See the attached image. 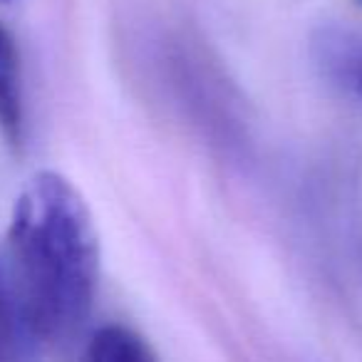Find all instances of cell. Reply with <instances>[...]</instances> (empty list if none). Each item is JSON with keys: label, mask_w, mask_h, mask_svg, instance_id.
<instances>
[{"label": "cell", "mask_w": 362, "mask_h": 362, "mask_svg": "<svg viewBox=\"0 0 362 362\" xmlns=\"http://www.w3.org/2000/svg\"><path fill=\"white\" fill-rule=\"evenodd\" d=\"M33 337L13 288L11 273L0 263V362H30Z\"/></svg>", "instance_id": "3"}, {"label": "cell", "mask_w": 362, "mask_h": 362, "mask_svg": "<svg viewBox=\"0 0 362 362\" xmlns=\"http://www.w3.org/2000/svg\"><path fill=\"white\" fill-rule=\"evenodd\" d=\"M0 3H11V0H0Z\"/></svg>", "instance_id": "6"}, {"label": "cell", "mask_w": 362, "mask_h": 362, "mask_svg": "<svg viewBox=\"0 0 362 362\" xmlns=\"http://www.w3.org/2000/svg\"><path fill=\"white\" fill-rule=\"evenodd\" d=\"M320 50L327 72L362 97V37L352 33H327Z\"/></svg>", "instance_id": "5"}, {"label": "cell", "mask_w": 362, "mask_h": 362, "mask_svg": "<svg viewBox=\"0 0 362 362\" xmlns=\"http://www.w3.org/2000/svg\"><path fill=\"white\" fill-rule=\"evenodd\" d=\"M0 132L11 144H21L25 134L21 57L16 40L3 25H0Z\"/></svg>", "instance_id": "2"}, {"label": "cell", "mask_w": 362, "mask_h": 362, "mask_svg": "<svg viewBox=\"0 0 362 362\" xmlns=\"http://www.w3.org/2000/svg\"><path fill=\"white\" fill-rule=\"evenodd\" d=\"M11 281L33 337L65 342L85 325L100 276L90 209L55 171H40L18 194L8 228Z\"/></svg>", "instance_id": "1"}, {"label": "cell", "mask_w": 362, "mask_h": 362, "mask_svg": "<svg viewBox=\"0 0 362 362\" xmlns=\"http://www.w3.org/2000/svg\"><path fill=\"white\" fill-rule=\"evenodd\" d=\"M82 362H159L151 347L124 325H105L90 337Z\"/></svg>", "instance_id": "4"}]
</instances>
